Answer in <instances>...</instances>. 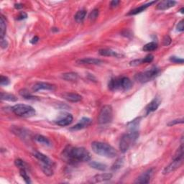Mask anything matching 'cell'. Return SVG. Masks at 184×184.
I'll return each instance as SVG.
<instances>
[{
  "instance_id": "obj_46",
  "label": "cell",
  "mask_w": 184,
  "mask_h": 184,
  "mask_svg": "<svg viewBox=\"0 0 184 184\" xmlns=\"http://www.w3.org/2000/svg\"><path fill=\"white\" fill-rule=\"evenodd\" d=\"M15 7L17 9H20L23 8V5L20 3H17V4H15Z\"/></svg>"
},
{
  "instance_id": "obj_7",
  "label": "cell",
  "mask_w": 184,
  "mask_h": 184,
  "mask_svg": "<svg viewBox=\"0 0 184 184\" xmlns=\"http://www.w3.org/2000/svg\"><path fill=\"white\" fill-rule=\"evenodd\" d=\"M113 118V109L110 105H105L101 109L98 117L99 124H107L112 122Z\"/></svg>"
},
{
  "instance_id": "obj_25",
  "label": "cell",
  "mask_w": 184,
  "mask_h": 184,
  "mask_svg": "<svg viewBox=\"0 0 184 184\" xmlns=\"http://www.w3.org/2000/svg\"><path fill=\"white\" fill-rule=\"evenodd\" d=\"M157 48H158V44L155 43V42H150V43H147L146 45H144L143 50L144 51L150 52L155 51Z\"/></svg>"
},
{
  "instance_id": "obj_16",
  "label": "cell",
  "mask_w": 184,
  "mask_h": 184,
  "mask_svg": "<svg viewBox=\"0 0 184 184\" xmlns=\"http://www.w3.org/2000/svg\"><path fill=\"white\" fill-rule=\"evenodd\" d=\"M63 97L71 102H78L82 99L81 96L76 93H65L63 94Z\"/></svg>"
},
{
  "instance_id": "obj_2",
  "label": "cell",
  "mask_w": 184,
  "mask_h": 184,
  "mask_svg": "<svg viewBox=\"0 0 184 184\" xmlns=\"http://www.w3.org/2000/svg\"><path fill=\"white\" fill-rule=\"evenodd\" d=\"M91 149L96 154L108 158H113L117 155V151L108 144L95 141L91 143Z\"/></svg>"
},
{
  "instance_id": "obj_14",
  "label": "cell",
  "mask_w": 184,
  "mask_h": 184,
  "mask_svg": "<svg viewBox=\"0 0 184 184\" xmlns=\"http://www.w3.org/2000/svg\"><path fill=\"white\" fill-rule=\"evenodd\" d=\"M176 1H171V0H165V1H162L157 5V9L159 10H166L171 7H174L176 5Z\"/></svg>"
},
{
  "instance_id": "obj_31",
  "label": "cell",
  "mask_w": 184,
  "mask_h": 184,
  "mask_svg": "<svg viewBox=\"0 0 184 184\" xmlns=\"http://www.w3.org/2000/svg\"><path fill=\"white\" fill-rule=\"evenodd\" d=\"M183 158V143H182L181 146L178 147V149L176 150V152L173 155L172 159Z\"/></svg>"
},
{
  "instance_id": "obj_19",
  "label": "cell",
  "mask_w": 184,
  "mask_h": 184,
  "mask_svg": "<svg viewBox=\"0 0 184 184\" xmlns=\"http://www.w3.org/2000/svg\"><path fill=\"white\" fill-rule=\"evenodd\" d=\"M154 3H155V2L153 1V2H150L147 3V4H145V5H141L140 7H137V8H135L134 9H132V10L130 11V12L127 14V15H135L139 14V13H141L142 12H143L145 9H146L147 7H150V6Z\"/></svg>"
},
{
  "instance_id": "obj_17",
  "label": "cell",
  "mask_w": 184,
  "mask_h": 184,
  "mask_svg": "<svg viewBox=\"0 0 184 184\" xmlns=\"http://www.w3.org/2000/svg\"><path fill=\"white\" fill-rule=\"evenodd\" d=\"M112 173H101V174H98L96 175L93 178L94 181L96 183H100V182H104V181H107L109 180L112 179Z\"/></svg>"
},
{
  "instance_id": "obj_4",
  "label": "cell",
  "mask_w": 184,
  "mask_h": 184,
  "mask_svg": "<svg viewBox=\"0 0 184 184\" xmlns=\"http://www.w3.org/2000/svg\"><path fill=\"white\" fill-rule=\"evenodd\" d=\"M139 137V132H132L128 134H125L121 138L120 142V150L122 153H126L130 147L135 143Z\"/></svg>"
},
{
  "instance_id": "obj_10",
  "label": "cell",
  "mask_w": 184,
  "mask_h": 184,
  "mask_svg": "<svg viewBox=\"0 0 184 184\" xmlns=\"http://www.w3.org/2000/svg\"><path fill=\"white\" fill-rule=\"evenodd\" d=\"M153 174V169L150 168V169L147 170V171L144 172L143 173H142L140 176L138 177L136 181H135V183H139V184H145V183H148L150 181L151 178Z\"/></svg>"
},
{
  "instance_id": "obj_12",
  "label": "cell",
  "mask_w": 184,
  "mask_h": 184,
  "mask_svg": "<svg viewBox=\"0 0 184 184\" xmlns=\"http://www.w3.org/2000/svg\"><path fill=\"white\" fill-rule=\"evenodd\" d=\"M160 104H161L160 97H159L157 96V97H155L154 99H153V100L150 102L149 104L147 106L146 114H150V113L156 111L159 107V106L160 105Z\"/></svg>"
},
{
  "instance_id": "obj_39",
  "label": "cell",
  "mask_w": 184,
  "mask_h": 184,
  "mask_svg": "<svg viewBox=\"0 0 184 184\" xmlns=\"http://www.w3.org/2000/svg\"><path fill=\"white\" fill-rule=\"evenodd\" d=\"M170 43H171V38H170V36H165V38H163V45L165 46H168L169 45Z\"/></svg>"
},
{
  "instance_id": "obj_28",
  "label": "cell",
  "mask_w": 184,
  "mask_h": 184,
  "mask_svg": "<svg viewBox=\"0 0 184 184\" xmlns=\"http://www.w3.org/2000/svg\"><path fill=\"white\" fill-rule=\"evenodd\" d=\"M1 99L2 100H5V101H16L17 100V98L15 97V95L11 94H7V93H4V92H2Z\"/></svg>"
},
{
  "instance_id": "obj_29",
  "label": "cell",
  "mask_w": 184,
  "mask_h": 184,
  "mask_svg": "<svg viewBox=\"0 0 184 184\" xmlns=\"http://www.w3.org/2000/svg\"><path fill=\"white\" fill-rule=\"evenodd\" d=\"M19 93H20V94L23 98H25L26 99H32V100H34V99H37V97L32 96L27 89H21Z\"/></svg>"
},
{
  "instance_id": "obj_21",
  "label": "cell",
  "mask_w": 184,
  "mask_h": 184,
  "mask_svg": "<svg viewBox=\"0 0 184 184\" xmlns=\"http://www.w3.org/2000/svg\"><path fill=\"white\" fill-rule=\"evenodd\" d=\"M78 74L75 72H68L62 74V78L68 81H76L78 79Z\"/></svg>"
},
{
  "instance_id": "obj_32",
  "label": "cell",
  "mask_w": 184,
  "mask_h": 184,
  "mask_svg": "<svg viewBox=\"0 0 184 184\" xmlns=\"http://www.w3.org/2000/svg\"><path fill=\"white\" fill-rule=\"evenodd\" d=\"M42 170H43V172L46 176H51L53 174V171L51 168V166L43 164V166H42Z\"/></svg>"
},
{
  "instance_id": "obj_40",
  "label": "cell",
  "mask_w": 184,
  "mask_h": 184,
  "mask_svg": "<svg viewBox=\"0 0 184 184\" xmlns=\"http://www.w3.org/2000/svg\"><path fill=\"white\" fill-rule=\"evenodd\" d=\"M0 44H1L2 48L3 49L7 48V46H8V42L4 39V38H0Z\"/></svg>"
},
{
  "instance_id": "obj_44",
  "label": "cell",
  "mask_w": 184,
  "mask_h": 184,
  "mask_svg": "<svg viewBox=\"0 0 184 184\" xmlns=\"http://www.w3.org/2000/svg\"><path fill=\"white\" fill-rule=\"evenodd\" d=\"M122 35L125 36V37H129V35L130 36L132 35V32L130 31V30H124L123 32H122Z\"/></svg>"
},
{
  "instance_id": "obj_15",
  "label": "cell",
  "mask_w": 184,
  "mask_h": 184,
  "mask_svg": "<svg viewBox=\"0 0 184 184\" xmlns=\"http://www.w3.org/2000/svg\"><path fill=\"white\" fill-rule=\"evenodd\" d=\"M33 156L34 158H37L38 160L41 161L43 164L48 165V166H52V164H53L52 160L47 156V155H44L43 153L40 152H38V151H34L33 153Z\"/></svg>"
},
{
  "instance_id": "obj_38",
  "label": "cell",
  "mask_w": 184,
  "mask_h": 184,
  "mask_svg": "<svg viewBox=\"0 0 184 184\" xmlns=\"http://www.w3.org/2000/svg\"><path fill=\"white\" fill-rule=\"evenodd\" d=\"M170 61L175 63H183V59L176 56H172L170 58Z\"/></svg>"
},
{
  "instance_id": "obj_27",
  "label": "cell",
  "mask_w": 184,
  "mask_h": 184,
  "mask_svg": "<svg viewBox=\"0 0 184 184\" xmlns=\"http://www.w3.org/2000/svg\"><path fill=\"white\" fill-rule=\"evenodd\" d=\"M124 163V158H120L114 162V163L112 165V170H117L122 168Z\"/></svg>"
},
{
  "instance_id": "obj_35",
  "label": "cell",
  "mask_w": 184,
  "mask_h": 184,
  "mask_svg": "<svg viewBox=\"0 0 184 184\" xmlns=\"http://www.w3.org/2000/svg\"><path fill=\"white\" fill-rule=\"evenodd\" d=\"M183 119H177V120L170 121V122H168V123L167 124V125L169 126H172L176 125V124H183Z\"/></svg>"
},
{
  "instance_id": "obj_9",
  "label": "cell",
  "mask_w": 184,
  "mask_h": 184,
  "mask_svg": "<svg viewBox=\"0 0 184 184\" xmlns=\"http://www.w3.org/2000/svg\"><path fill=\"white\" fill-rule=\"evenodd\" d=\"M73 120H74V118H73L72 114H68V113H65V114L59 116L58 120H55V123L59 126H66L70 125L72 123Z\"/></svg>"
},
{
  "instance_id": "obj_20",
  "label": "cell",
  "mask_w": 184,
  "mask_h": 184,
  "mask_svg": "<svg viewBox=\"0 0 184 184\" xmlns=\"http://www.w3.org/2000/svg\"><path fill=\"white\" fill-rule=\"evenodd\" d=\"M99 55H102V56H112V57H122V55L119 54L116 51H112L111 49L104 48L101 49L99 51Z\"/></svg>"
},
{
  "instance_id": "obj_11",
  "label": "cell",
  "mask_w": 184,
  "mask_h": 184,
  "mask_svg": "<svg viewBox=\"0 0 184 184\" xmlns=\"http://www.w3.org/2000/svg\"><path fill=\"white\" fill-rule=\"evenodd\" d=\"M55 87L53 84L49 83H45V82H38L34 84L32 90L34 91H41V90H48V91H53L55 90Z\"/></svg>"
},
{
  "instance_id": "obj_42",
  "label": "cell",
  "mask_w": 184,
  "mask_h": 184,
  "mask_svg": "<svg viewBox=\"0 0 184 184\" xmlns=\"http://www.w3.org/2000/svg\"><path fill=\"white\" fill-rule=\"evenodd\" d=\"M27 17H28V15H27L25 12H21L20 14L18 16H17V20H25V19H26Z\"/></svg>"
},
{
  "instance_id": "obj_8",
  "label": "cell",
  "mask_w": 184,
  "mask_h": 184,
  "mask_svg": "<svg viewBox=\"0 0 184 184\" xmlns=\"http://www.w3.org/2000/svg\"><path fill=\"white\" fill-rule=\"evenodd\" d=\"M183 160V158L172 159V163H170L168 166L164 168L163 171V174L166 175V174H169L170 172L175 171L176 170H177L178 168L181 166Z\"/></svg>"
},
{
  "instance_id": "obj_34",
  "label": "cell",
  "mask_w": 184,
  "mask_h": 184,
  "mask_svg": "<svg viewBox=\"0 0 184 184\" xmlns=\"http://www.w3.org/2000/svg\"><path fill=\"white\" fill-rule=\"evenodd\" d=\"M99 9H93V10L91 11V12L90 13V15L89 16V20L91 21H94L97 18L98 16H99Z\"/></svg>"
},
{
  "instance_id": "obj_6",
  "label": "cell",
  "mask_w": 184,
  "mask_h": 184,
  "mask_svg": "<svg viewBox=\"0 0 184 184\" xmlns=\"http://www.w3.org/2000/svg\"><path fill=\"white\" fill-rule=\"evenodd\" d=\"M159 73V69L156 67H153L145 71L138 73L135 76V79L140 83H146L153 79Z\"/></svg>"
},
{
  "instance_id": "obj_43",
  "label": "cell",
  "mask_w": 184,
  "mask_h": 184,
  "mask_svg": "<svg viewBox=\"0 0 184 184\" xmlns=\"http://www.w3.org/2000/svg\"><path fill=\"white\" fill-rule=\"evenodd\" d=\"M120 3V1H118V0H113V1L111 2L110 6L112 8H114V7H117Z\"/></svg>"
},
{
  "instance_id": "obj_30",
  "label": "cell",
  "mask_w": 184,
  "mask_h": 184,
  "mask_svg": "<svg viewBox=\"0 0 184 184\" xmlns=\"http://www.w3.org/2000/svg\"><path fill=\"white\" fill-rule=\"evenodd\" d=\"M15 164L17 167H18L20 169H24L28 170L29 169L28 164L25 162L24 160H21V159H17L15 160Z\"/></svg>"
},
{
  "instance_id": "obj_23",
  "label": "cell",
  "mask_w": 184,
  "mask_h": 184,
  "mask_svg": "<svg viewBox=\"0 0 184 184\" xmlns=\"http://www.w3.org/2000/svg\"><path fill=\"white\" fill-rule=\"evenodd\" d=\"M89 166L92 168H94V169L98 170H101V171H104V170L107 169L106 165L101 163L96 162V161H91V162H90Z\"/></svg>"
},
{
  "instance_id": "obj_26",
  "label": "cell",
  "mask_w": 184,
  "mask_h": 184,
  "mask_svg": "<svg viewBox=\"0 0 184 184\" xmlns=\"http://www.w3.org/2000/svg\"><path fill=\"white\" fill-rule=\"evenodd\" d=\"M86 15V11L85 9H81L77 12L76 15H75L74 18L77 22H81L84 19H85Z\"/></svg>"
},
{
  "instance_id": "obj_45",
  "label": "cell",
  "mask_w": 184,
  "mask_h": 184,
  "mask_svg": "<svg viewBox=\"0 0 184 184\" xmlns=\"http://www.w3.org/2000/svg\"><path fill=\"white\" fill-rule=\"evenodd\" d=\"M38 40H39V38L37 37V36H34V37L32 38L31 40H30V43H31L32 44H35L38 43Z\"/></svg>"
},
{
  "instance_id": "obj_24",
  "label": "cell",
  "mask_w": 184,
  "mask_h": 184,
  "mask_svg": "<svg viewBox=\"0 0 184 184\" xmlns=\"http://www.w3.org/2000/svg\"><path fill=\"white\" fill-rule=\"evenodd\" d=\"M6 30H7V25H6V21L3 16L0 18V37L1 38H4L6 34Z\"/></svg>"
},
{
  "instance_id": "obj_13",
  "label": "cell",
  "mask_w": 184,
  "mask_h": 184,
  "mask_svg": "<svg viewBox=\"0 0 184 184\" xmlns=\"http://www.w3.org/2000/svg\"><path fill=\"white\" fill-rule=\"evenodd\" d=\"M92 120L89 117H83L80 120L79 122H78L76 125H74V126H72L71 128V130H74V131H76V130H80L82 129H84V128L87 127L89 126L90 124H91Z\"/></svg>"
},
{
  "instance_id": "obj_47",
  "label": "cell",
  "mask_w": 184,
  "mask_h": 184,
  "mask_svg": "<svg viewBox=\"0 0 184 184\" xmlns=\"http://www.w3.org/2000/svg\"><path fill=\"white\" fill-rule=\"evenodd\" d=\"M180 12H181V13H182V14H183V8H181V9L180 10Z\"/></svg>"
},
{
  "instance_id": "obj_1",
  "label": "cell",
  "mask_w": 184,
  "mask_h": 184,
  "mask_svg": "<svg viewBox=\"0 0 184 184\" xmlns=\"http://www.w3.org/2000/svg\"><path fill=\"white\" fill-rule=\"evenodd\" d=\"M63 156L71 163L87 162L91 160V155L84 147L68 146L63 151Z\"/></svg>"
},
{
  "instance_id": "obj_3",
  "label": "cell",
  "mask_w": 184,
  "mask_h": 184,
  "mask_svg": "<svg viewBox=\"0 0 184 184\" xmlns=\"http://www.w3.org/2000/svg\"><path fill=\"white\" fill-rule=\"evenodd\" d=\"M132 86L131 80L127 77L114 78L110 80L109 83V88L112 91L117 90H122V91H127L130 89Z\"/></svg>"
},
{
  "instance_id": "obj_18",
  "label": "cell",
  "mask_w": 184,
  "mask_h": 184,
  "mask_svg": "<svg viewBox=\"0 0 184 184\" xmlns=\"http://www.w3.org/2000/svg\"><path fill=\"white\" fill-rule=\"evenodd\" d=\"M77 63L79 64H92V65H99L102 63V61L100 59L92 58H86L80 59L77 61Z\"/></svg>"
},
{
  "instance_id": "obj_36",
  "label": "cell",
  "mask_w": 184,
  "mask_h": 184,
  "mask_svg": "<svg viewBox=\"0 0 184 184\" xmlns=\"http://www.w3.org/2000/svg\"><path fill=\"white\" fill-rule=\"evenodd\" d=\"M153 59H154V56H153V55L150 54L142 59V61H143V63H150L152 62Z\"/></svg>"
},
{
  "instance_id": "obj_5",
  "label": "cell",
  "mask_w": 184,
  "mask_h": 184,
  "mask_svg": "<svg viewBox=\"0 0 184 184\" xmlns=\"http://www.w3.org/2000/svg\"><path fill=\"white\" fill-rule=\"evenodd\" d=\"M12 110L17 116L21 117L28 118L35 115V110L33 107L27 104H23L15 105L12 108Z\"/></svg>"
},
{
  "instance_id": "obj_41",
  "label": "cell",
  "mask_w": 184,
  "mask_h": 184,
  "mask_svg": "<svg viewBox=\"0 0 184 184\" xmlns=\"http://www.w3.org/2000/svg\"><path fill=\"white\" fill-rule=\"evenodd\" d=\"M177 30L179 32H183L184 30V27H183V20H181L178 22L177 25Z\"/></svg>"
},
{
  "instance_id": "obj_22",
  "label": "cell",
  "mask_w": 184,
  "mask_h": 184,
  "mask_svg": "<svg viewBox=\"0 0 184 184\" xmlns=\"http://www.w3.org/2000/svg\"><path fill=\"white\" fill-rule=\"evenodd\" d=\"M34 140L40 144H43L44 145H47V146H51V142L47 137L45 136L41 135H36L34 136Z\"/></svg>"
},
{
  "instance_id": "obj_37",
  "label": "cell",
  "mask_w": 184,
  "mask_h": 184,
  "mask_svg": "<svg viewBox=\"0 0 184 184\" xmlns=\"http://www.w3.org/2000/svg\"><path fill=\"white\" fill-rule=\"evenodd\" d=\"M0 84H1V86H7L8 84H9V79L7 77H6V76H1Z\"/></svg>"
},
{
  "instance_id": "obj_33",
  "label": "cell",
  "mask_w": 184,
  "mask_h": 184,
  "mask_svg": "<svg viewBox=\"0 0 184 184\" xmlns=\"http://www.w3.org/2000/svg\"><path fill=\"white\" fill-rule=\"evenodd\" d=\"M20 176H22V178L24 179V181H25L26 183H31V181H30V178L29 177V176L28 175V172H27L26 170L24 169H20Z\"/></svg>"
}]
</instances>
